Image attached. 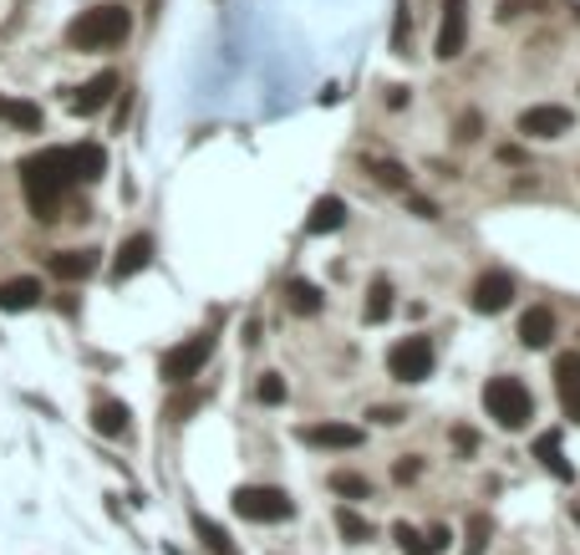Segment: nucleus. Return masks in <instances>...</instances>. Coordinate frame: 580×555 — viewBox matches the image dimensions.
Wrapping results in <instances>:
<instances>
[{"instance_id":"nucleus-35","label":"nucleus","mask_w":580,"mask_h":555,"mask_svg":"<svg viewBox=\"0 0 580 555\" xmlns=\"http://www.w3.org/2000/svg\"><path fill=\"white\" fill-rule=\"evenodd\" d=\"M412 214H418V220H438V204L433 199H412Z\"/></svg>"},{"instance_id":"nucleus-7","label":"nucleus","mask_w":580,"mask_h":555,"mask_svg":"<svg viewBox=\"0 0 580 555\" xmlns=\"http://www.w3.org/2000/svg\"><path fill=\"white\" fill-rule=\"evenodd\" d=\"M509 301H515V276H509V270H484V276L474 280V291H469V306H474L479 317H494V311H504Z\"/></svg>"},{"instance_id":"nucleus-10","label":"nucleus","mask_w":580,"mask_h":555,"mask_svg":"<svg viewBox=\"0 0 580 555\" xmlns=\"http://www.w3.org/2000/svg\"><path fill=\"white\" fill-rule=\"evenodd\" d=\"M555 387H560V408L570 424H580V352H566L555 362Z\"/></svg>"},{"instance_id":"nucleus-2","label":"nucleus","mask_w":580,"mask_h":555,"mask_svg":"<svg viewBox=\"0 0 580 555\" xmlns=\"http://www.w3.org/2000/svg\"><path fill=\"white\" fill-rule=\"evenodd\" d=\"M132 31V15L122 6H93V11H82L72 26H66V41L77 46V52H103V46H118L128 41Z\"/></svg>"},{"instance_id":"nucleus-22","label":"nucleus","mask_w":580,"mask_h":555,"mask_svg":"<svg viewBox=\"0 0 580 555\" xmlns=\"http://www.w3.org/2000/svg\"><path fill=\"white\" fill-rule=\"evenodd\" d=\"M535 459H540L555 479H566V484L576 479V469L566 463V453H560V438H555V434H540V438H535Z\"/></svg>"},{"instance_id":"nucleus-11","label":"nucleus","mask_w":580,"mask_h":555,"mask_svg":"<svg viewBox=\"0 0 580 555\" xmlns=\"http://www.w3.org/2000/svg\"><path fill=\"white\" fill-rule=\"evenodd\" d=\"M296 438L311 444V449H356V444H362V428H352V424H311V428H296Z\"/></svg>"},{"instance_id":"nucleus-13","label":"nucleus","mask_w":580,"mask_h":555,"mask_svg":"<svg viewBox=\"0 0 580 555\" xmlns=\"http://www.w3.org/2000/svg\"><path fill=\"white\" fill-rule=\"evenodd\" d=\"M555 337V311L550 306H529L525 317H519V342L529 346V352H545Z\"/></svg>"},{"instance_id":"nucleus-15","label":"nucleus","mask_w":580,"mask_h":555,"mask_svg":"<svg viewBox=\"0 0 580 555\" xmlns=\"http://www.w3.org/2000/svg\"><path fill=\"white\" fill-rule=\"evenodd\" d=\"M112 93H118V77H112V72H97V77L87 82L77 97H72V113L93 118V113H103V107H107V97H112Z\"/></svg>"},{"instance_id":"nucleus-14","label":"nucleus","mask_w":580,"mask_h":555,"mask_svg":"<svg viewBox=\"0 0 580 555\" xmlns=\"http://www.w3.org/2000/svg\"><path fill=\"white\" fill-rule=\"evenodd\" d=\"M342 225H346V204L336 194H321L311 204V214H305V235H336Z\"/></svg>"},{"instance_id":"nucleus-31","label":"nucleus","mask_w":580,"mask_h":555,"mask_svg":"<svg viewBox=\"0 0 580 555\" xmlns=\"http://www.w3.org/2000/svg\"><path fill=\"white\" fill-rule=\"evenodd\" d=\"M550 0H500V21H515V15H529V11H545Z\"/></svg>"},{"instance_id":"nucleus-18","label":"nucleus","mask_w":580,"mask_h":555,"mask_svg":"<svg viewBox=\"0 0 580 555\" xmlns=\"http://www.w3.org/2000/svg\"><path fill=\"white\" fill-rule=\"evenodd\" d=\"M41 301V280L21 276V280H0V311H31Z\"/></svg>"},{"instance_id":"nucleus-12","label":"nucleus","mask_w":580,"mask_h":555,"mask_svg":"<svg viewBox=\"0 0 580 555\" xmlns=\"http://www.w3.org/2000/svg\"><path fill=\"white\" fill-rule=\"evenodd\" d=\"M66 169H72V184H97L107 173V153L97 143H77L66 148Z\"/></svg>"},{"instance_id":"nucleus-26","label":"nucleus","mask_w":580,"mask_h":555,"mask_svg":"<svg viewBox=\"0 0 580 555\" xmlns=\"http://www.w3.org/2000/svg\"><path fill=\"white\" fill-rule=\"evenodd\" d=\"M488 535H494V520L474 515V520H469V530H463V555H484L488 551Z\"/></svg>"},{"instance_id":"nucleus-36","label":"nucleus","mask_w":580,"mask_h":555,"mask_svg":"<svg viewBox=\"0 0 580 555\" xmlns=\"http://www.w3.org/2000/svg\"><path fill=\"white\" fill-rule=\"evenodd\" d=\"M459 138H479V118H463L459 122Z\"/></svg>"},{"instance_id":"nucleus-32","label":"nucleus","mask_w":580,"mask_h":555,"mask_svg":"<svg viewBox=\"0 0 580 555\" xmlns=\"http://www.w3.org/2000/svg\"><path fill=\"white\" fill-rule=\"evenodd\" d=\"M418 474H422V459H418V453H408V459L397 463V479H402V484H412Z\"/></svg>"},{"instance_id":"nucleus-8","label":"nucleus","mask_w":580,"mask_h":555,"mask_svg":"<svg viewBox=\"0 0 580 555\" xmlns=\"http://www.w3.org/2000/svg\"><path fill=\"white\" fill-rule=\"evenodd\" d=\"M463 36H469V11H463V0H443V21H438L433 52L443 56V62H453V56L463 52Z\"/></svg>"},{"instance_id":"nucleus-4","label":"nucleus","mask_w":580,"mask_h":555,"mask_svg":"<svg viewBox=\"0 0 580 555\" xmlns=\"http://www.w3.org/2000/svg\"><path fill=\"white\" fill-rule=\"evenodd\" d=\"M235 515L255 520V525H280L296 515V500L286 490H270V484H245V490H235Z\"/></svg>"},{"instance_id":"nucleus-25","label":"nucleus","mask_w":580,"mask_h":555,"mask_svg":"<svg viewBox=\"0 0 580 555\" xmlns=\"http://www.w3.org/2000/svg\"><path fill=\"white\" fill-rule=\"evenodd\" d=\"M336 530H342L346 541H356V545H367L372 535H377V530H372V520H362L356 510H346V504L336 510Z\"/></svg>"},{"instance_id":"nucleus-24","label":"nucleus","mask_w":580,"mask_h":555,"mask_svg":"<svg viewBox=\"0 0 580 555\" xmlns=\"http://www.w3.org/2000/svg\"><path fill=\"white\" fill-rule=\"evenodd\" d=\"M286 296H290V311H296V317H316L321 311V286H311V280H290Z\"/></svg>"},{"instance_id":"nucleus-1","label":"nucleus","mask_w":580,"mask_h":555,"mask_svg":"<svg viewBox=\"0 0 580 555\" xmlns=\"http://www.w3.org/2000/svg\"><path fill=\"white\" fill-rule=\"evenodd\" d=\"M21 189H26V204L36 220H56V204L72 189V169H66V148H46V153H31L21 163Z\"/></svg>"},{"instance_id":"nucleus-29","label":"nucleus","mask_w":580,"mask_h":555,"mask_svg":"<svg viewBox=\"0 0 580 555\" xmlns=\"http://www.w3.org/2000/svg\"><path fill=\"white\" fill-rule=\"evenodd\" d=\"M331 490H336V494H352V500H367L372 484H367L362 474H346V469H336V474H331Z\"/></svg>"},{"instance_id":"nucleus-3","label":"nucleus","mask_w":580,"mask_h":555,"mask_svg":"<svg viewBox=\"0 0 580 555\" xmlns=\"http://www.w3.org/2000/svg\"><path fill=\"white\" fill-rule=\"evenodd\" d=\"M484 408H488V418L500 428H525L529 418H535V397H529V387L519 383V377H488L484 383Z\"/></svg>"},{"instance_id":"nucleus-37","label":"nucleus","mask_w":580,"mask_h":555,"mask_svg":"<svg viewBox=\"0 0 580 555\" xmlns=\"http://www.w3.org/2000/svg\"><path fill=\"white\" fill-rule=\"evenodd\" d=\"M576 525H580V500H576Z\"/></svg>"},{"instance_id":"nucleus-20","label":"nucleus","mask_w":580,"mask_h":555,"mask_svg":"<svg viewBox=\"0 0 580 555\" xmlns=\"http://www.w3.org/2000/svg\"><path fill=\"white\" fill-rule=\"evenodd\" d=\"M393 280L387 276H372V286H367V306H362V317L372 321V327H377V321H387L393 317Z\"/></svg>"},{"instance_id":"nucleus-17","label":"nucleus","mask_w":580,"mask_h":555,"mask_svg":"<svg viewBox=\"0 0 580 555\" xmlns=\"http://www.w3.org/2000/svg\"><path fill=\"white\" fill-rule=\"evenodd\" d=\"M93 428L103 438H122L128 434V408H122L118 397H97L93 403Z\"/></svg>"},{"instance_id":"nucleus-23","label":"nucleus","mask_w":580,"mask_h":555,"mask_svg":"<svg viewBox=\"0 0 580 555\" xmlns=\"http://www.w3.org/2000/svg\"><path fill=\"white\" fill-rule=\"evenodd\" d=\"M0 122L36 132V128H41V107H36V103H21V97H0Z\"/></svg>"},{"instance_id":"nucleus-21","label":"nucleus","mask_w":580,"mask_h":555,"mask_svg":"<svg viewBox=\"0 0 580 555\" xmlns=\"http://www.w3.org/2000/svg\"><path fill=\"white\" fill-rule=\"evenodd\" d=\"M194 535L204 541V551H210V555H239V545L229 541V530L214 525L210 515H194Z\"/></svg>"},{"instance_id":"nucleus-30","label":"nucleus","mask_w":580,"mask_h":555,"mask_svg":"<svg viewBox=\"0 0 580 555\" xmlns=\"http://www.w3.org/2000/svg\"><path fill=\"white\" fill-rule=\"evenodd\" d=\"M255 393H260V403H270V408L286 403V383H280V372H265L260 383H255Z\"/></svg>"},{"instance_id":"nucleus-19","label":"nucleus","mask_w":580,"mask_h":555,"mask_svg":"<svg viewBox=\"0 0 580 555\" xmlns=\"http://www.w3.org/2000/svg\"><path fill=\"white\" fill-rule=\"evenodd\" d=\"M97 270V250H62L52 255V276L56 280H87Z\"/></svg>"},{"instance_id":"nucleus-16","label":"nucleus","mask_w":580,"mask_h":555,"mask_svg":"<svg viewBox=\"0 0 580 555\" xmlns=\"http://www.w3.org/2000/svg\"><path fill=\"white\" fill-rule=\"evenodd\" d=\"M148 260H153V239H148V235H132V239H122L118 260H112V276H118V280H132Z\"/></svg>"},{"instance_id":"nucleus-33","label":"nucleus","mask_w":580,"mask_h":555,"mask_svg":"<svg viewBox=\"0 0 580 555\" xmlns=\"http://www.w3.org/2000/svg\"><path fill=\"white\" fill-rule=\"evenodd\" d=\"M453 449H459V453H474V449H479L474 428H453Z\"/></svg>"},{"instance_id":"nucleus-28","label":"nucleus","mask_w":580,"mask_h":555,"mask_svg":"<svg viewBox=\"0 0 580 555\" xmlns=\"http://www.w3.org/2000/svg\"><path fill=\"white\" fill-rule=\"evenodd\" d=\"M393 541L402 545V555H433V545L422 541V530H412V525H393Z\"/></svg>"},{"instance_id":"nucleus-6","label":"nucleus","mask_w":580,"mask_h":555,"mask_svg":"<svg viewBox=\"0 0 580 555\" xmlns=\"http://www.w3.org/2000/svg\"><path fill=\"white\" fill-rule=\"evenodd\" d=\"M387 367H393L397 383H422V377L433 372V346H428V337H402V342L387 352Z\"/></svg>"},{"instance_id":"nucleus-27","label":"nucleus","mask_w":580,"mask_h":555,"mask_svg":"<svg viewBox=\"0 0 580 555\" xmlns=\"http://www.w3.org/2000/svg\"><path fill=\"white\" fill-rule=\"evenodd\" d=\"M372 179L387 184V189H408V169H402L397 159H372Z\"/></svg>"},{"instance_id":"nucleus-34","label":"nucleus","mask_w":580,"mask_h":555,"mask_svg":"<svg viewBox=\"0 0 580 555\" xmlns=\"http://www.w3.org/2000/svg\"><path fill=\"white\" fill-rule=\"evenodd\" d=\"M372 424H402V408H372Z\"/></svg>"},{"instance_id":"nucleus-9","label":"nucleus","mask_w":580,"mask_h":555,"mask_svg":"<svg viewBox=\"0 0 580 555\" xmlns=\"http://www.w3.org/2000/svg\"><path fill=\"white\" fill-rule=\"evenodd\" d=\"M519 132L525 138H560V132H570V113L555 103L529 107V113H519Z\"/></svg>"},{"instance_id":"nucleus-5","label":"nucleus","mask_w":580,"mask_h":555,"mask_svg":"<svg viewBox=\"0 0 580 555\" xmlns=\"http://www.w3.org/2000/svg\"><path fill=\"white\" fill-rule=\"evenodd\" d=\"M210 357H214V337H210V331H198V337H189L184 346H173L169 357H163V383H173V387L194 383Z\"/></svg>"}]
</instances>
